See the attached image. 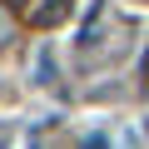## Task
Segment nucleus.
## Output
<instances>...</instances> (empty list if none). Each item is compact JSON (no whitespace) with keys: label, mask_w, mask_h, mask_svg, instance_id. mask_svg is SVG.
Instances as JSON below:
<instances>
[{"label":"nucleus","mask_w":149,"mask_h":149,"mask_svg":"<svg viewBox=\"0 0 149 149\" xmlns=\"http://www.w3.org/2000/svg\"><path fill=\"white\" fill-rule=\"evenodd\" d=\"M70 15V0H50V5H40V10H30V20L40 25V30H50V25H60Z\"/></svg>","instance_id":"1"},{"label":"nucleus","mask_w":149,"mask_h":149,"mask_svg":"<svg viewBox=\"0 0 149 149\" xmlns=\"http://www.w3.org/2000/svg\"><path fill=\"white\" fill-rule=\"evenodd\" d=\"M40 80H45V85H50V80H55V65H50V50H45V55H40Z\"/></svg>","instance_id":"2"},{"label":"nucleus","mask_w":149,"mask_h":149,"mask_svg":"<svg viewBox=\"0 0 149 149\" xmlns=\"http://www.w3.org/2000/svg\"><path fill=\"white\" fill-rule=\"evenodd\" d=\"M144 80H149V55H144Z\"/></svg>","instance_id":"3"}]
</instances>
